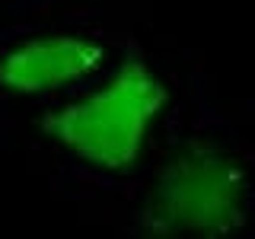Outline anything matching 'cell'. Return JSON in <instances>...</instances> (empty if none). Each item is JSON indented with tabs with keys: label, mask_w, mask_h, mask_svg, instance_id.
<instances>
[{
	"label": "cell",
	"mask_w": 255,
	"mask_h": 239,
	"mask_svg": "<svg viewBox=\"0 0 255 239\" xmlns=\"http://www.w3.org/2000/svg\"><path fill=\"white\" fill-rule=\"evenodd\" d=\"M147 109H150V86L140 80L122 77L106 96H99L96 102L83 106L74 115L70 140L80 150L96 153L99 159L128 156L134 150Z\"/></svg>",
	"instance_id": "6da1fadb"
},
{
	"label": "cell",
	"mask_w": 255,
	"mask_h": 239,
	"mask_svg": "<svg viewBox=\"0 0 255 239\" xmlns=\"http://www.w3.org/2000/svg\"><path fill=\"white\" fill-rule=\"evenodd\" d=\"M83 64V54H80V45L74 42H54V45H35L29 54L16 58L10 67L19 74V83H58L61 77L74 74V70Z\"/></svg>",
	"instance_id": "7a4b0ae2"
}]
</instances>
